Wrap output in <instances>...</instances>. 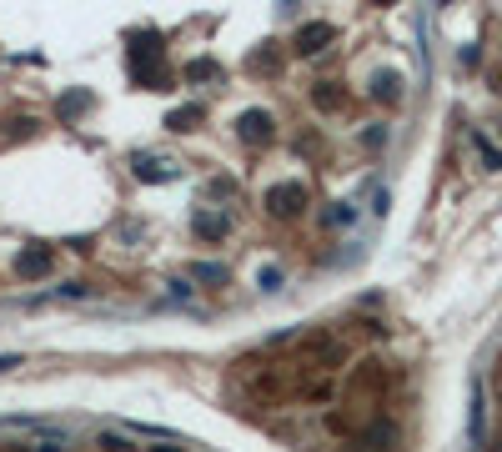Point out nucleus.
I'll list each match as a JSON object with an SVG mask.
<instances>
[{
	"label": "nucleus",
	"instance_id": "nucleus-10",
	"mask_svg": "<svg viewBox=\"0 0 502 452\" xmlns=\"http://www.w3.org/2000/svg\"><path fill=\"white\" fill-rule=\"evenodd\" d=\"M376 96H387V101H392V96H397V76H387V81H376Z\"/></svg>",
	"mask_w": 502,
	"mask_h": 452
},
{
	"label": "nucleus",
	"instance_id": "nucleus-8",
	"mask_svg": "<svg viewBox=\"0 0 502 452\" xmlns=\"http://www.w3.org/2000/svg\"><path fill=\"white\" fill-rule=\"evenodd\" d=\"M196 231L206 236V242H216V236L226 231V221H216V217H196Z\"/></svg>",
	"mask_w": 502,
	"mask_h": 452
},
{
	"label": "nucleus",
	"instance_id": "nucleus-6",
	"mask_svg": "<svg viewBox=\"0 0 502 452\" xmlns=\"http://www.w3.org/2000/svg\"><path fill=\"white\" fill-rule=\"evenodd\" d=\"M186 76H191V81H206V76H221V66H216V60H191V66H186Z\"/></svg>",
	"mask_w": 502,
	"mask_h": 452
},
{
	"label": "nucleus",
	"instance_id": "nucleus-4",
	"mask_svg": "<svg viewBox=\"0 0 502 452\" xmlns=\"http://www.w3.org/2000/svg\"><path fill=\"white\" fill-rule=\"evenodd\" d=\"M271 136V116L266 111H246L241 116V141H266Z\"/></svg>",
	"mask_w": 502,
	"mask_h": 452
},
{
	"label": "nucleus",
	"instance_id": "nucleus-9",
	"mask_svg": "<svg viewBox=\"0 0 502 452\" xmlns=\"http://www.w3.org/2000/svg\"><path fill=\"white\" fill-rule=\"evenodd\" d=\"M196 276H201V282H221V267L206 262V267H196Z\"/></svg>",
	"mask_w": 502,
	"mask_h": 452
},
{
	"label": "nucleus",
	"instance_id": "nucleus-12",
	"mask_svg": "<svg viewBox=\"0 0 502 452\" xmlns=\"http://www.w3.org/2000/svg\"><path fill=\"white\" fill-rule=\"evenodd\" d=\"M101 447H111V452H131V447H125V442H121L116 433H106V437H101Z\"/></svg>",
	"mask_w": 502,
	"mask_h": 452
},
{
	"label": "nucleus",
	"instance_id": "nucleus-5",
	"mask_svg": "<svg viewBox=\"0 0 502 452\" xmlns=\"http://www.w3.org/2000/svg\"><path fill=\"white\" fill-rule=\"evenodd\" d=\"M191 121H201V106H186V111H171V131H191Z\"/></svg>",
	"mask_w": 502,
	"mask_h": 452
},
{
	"label": "nucleus",
	"instance_id": "nucleus-11",
	"mask_svg": "<svg viewBox=\"0 0 502 452\" xmlns=\"http://www.w3.org/2000/svg\"><path fill=\"white\" fill-rule=\"evenodd\" d=\"M317 106H327V111H331V106H337V91H331V85H322V91H317Z\"/></svg>",
	"mask_w": 502,
	"mask_h": 452
},
{
	"label": "nucleus",
	"instance_id": "nucleus-1",
	"mask_svg": "<svg viewBox=\"0 0 502 452\" xmlns=\"http://www.w3.org/2000/svg\"><path fill=\"white\" fill-rule=\"evenodd\" d=\"M266 206L277 211V217H291V211L306 206V186H302V181H277V186L266 191Z\"/></svg>",
	"mask_w": 502,
	"mask_h": 452
},
{
	"label": "nucleus",
	"instance_id": "nucleus-7",
	"mask_svg": "<svg viewBox=\"0 0 502 452\" xmlns=\"http://www.w3.org/2000/svg\"><path fill=\"white\" fill-rule=\"evenodd\" d=\"M472 442H483V387L472 392Z\"/></svg>",
	"mask_w": 502,
	"mask_h": 452
},
{
	"label": "nucleus",
	"instance_id": "nucleus-2",
	"mask_svg": "<svg viewBox=\"0 0 502 452\" xmlns=\"http://www.w3.org/2000/svg\"><path fill=\"white\" fill-rule=\"evenodd\" d=\"M331 35H337V26H327V20H311V26L297 31V51H302V56H317Z\"/></svg>",
	"mask_w": 502,
	"mask_h": 452
},
{
	"label": "nucleus",
	"instance_id": "nucleus-3",
	"mask_svg": "<svg viewBox=\"0 0 502 452\" xmlns=\"http://www.w3.org/2000/svg\"><path fill=\"white\" fill-rule=\"evenodd\" d=\"M15 271H20V276H46V271H51V251H46V246L20 251V256H15Z\"/></svg>",
	"mask_w": 502,
	"mask_h": 452
}]
</instances>
